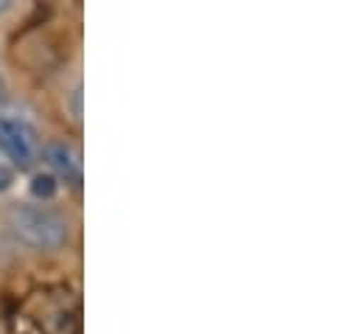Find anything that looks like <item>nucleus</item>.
I'll return each instance as SVG.
<instances>
[{
	"label": "nucleus",
	"instance_id": "nucleus-7",
	"mask_svg": "<svg viewBox=\"0 0 362 334\" xmlns=\"http://www.w3.org/2000/svg\"><path fill=\"white\" fill-rule=\"evenodd\" d=\"M8 8H11V3H8V0H0V14L8 11Z\"/></svg>",
	"mask_w": 362,
	"mask_h": 334
},
{
	"label": "nucleus",
	"instance_id": "nucleus-3",
	"mask_svg": "<svg viewBox=\"0 0 362 334\" xmlns=\"http://www.w3.org/2000/svg\"><path fill=\"white\" fill-rule=\"evenodd\" d=\"M40 155L45 161L48 171L62 183H71V185H79L82 183V155L74 144L68 141H48L45 146H40Z\"/></svg>",
	"mask_w": 362,
	"mask_h": 334
},
{
	"label": "nucleus",
	"instance_id": "nucleus-6",
	"mask_svg": "<svg viewBox=\"0 0 362 334\" xmlns=\"http://www.w3.org/2000/svg\"><path fill=\"white\" fill-rule=\"evenodd\" d=\"M74 118H76V121L82 118V87L74 90Z\"/></svg>",
	"mask_w": 362,
	"mask_h": 334
},
{
	"label": "nucleus",
	"instance_id": "nucleus-2",
	"mask_svg": "<svg viewBox=\"0 0 362 334\" xmlns=\"http://www.w3.org/2000/svg\"><path fill=\"white\" fill-rule=\"evenodd\" d=\"M0 155L11 168H31L40 158L37 132L20 118L0 115Z\"/></svg>",
	"mask_w": 362,
	"mask_h": 334
},
{
	"label": "nucleus",
	"instance_id": "nucleus-8",
	"mask_svg": "<svg viewBox=\"0 0 362 334\" xmlns=\"http://www.w3.org/2000/svg\"><path fill=\"white\" fill-rule=\"evenodd\" d=\"M3 90H6V84H3V74H0V96H3Z\"/></svg>",
	"mask_w": 362,
	"mask_h": 334
},
{
	"label": "nucleus",
	"instance_id": "nucleus-4",
	"mask_svg": "<svg viewBox=\"0 0 362 334\" xmlns=\"http://www.w3.org/2000/svg\"><path fill=\"white\" fill-rule=\"evenodd\" d=\"M28 191H31V197L37 200V202H48V200H54L57 194H59V180L51 174V171H34L31 174V183H28Z\"/></svg>",
	"mask_w": 362,
	"mask_h": 334
},
{
	"label": "nucleus",
	"instance_id": "nucleus-5",
	"mask_svg": "<svg viewBox=\"0 0 362 334\" xmlns=\"http://www.w3.org/2000/svg\"><path fill=\"white\" fill-rule=\"evenodd\" d=\"M11 185H14V168L0 163V194L11 191Z\"/></svg>",
	"mask_w": 362,
	"mask_h": 334
},
{
	"label": "nucleus",
	"instance_id": "nucleus-1",
	"mask_svg": "<svg viewBox=\"0 0 362 334\" xmlns=\"http://www.w3.org/2000/svg\"><path fill=\"white\" fill-rule=\"evenodd\" d=\"M8 225L14 231V236L34 248V250L54 253L68 245L71 239V225L62 214H57L54 208L42 205V202H20L8 211Z\"/></svg>",
	"mask_w": 362,
	"mask_h": 334
}]
</instances>
